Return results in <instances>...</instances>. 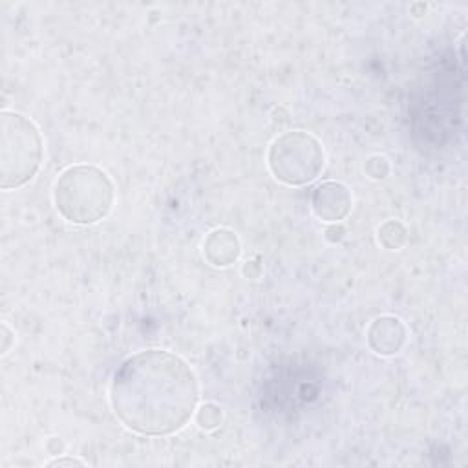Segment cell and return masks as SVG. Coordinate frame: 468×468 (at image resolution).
<instances>
[{"mask_svg": "<svg viewBox=\"0 0 468 468\" xmlns=\"http://www.w3.org/2000/svg\"><path fill=\"white\" fill-rule=\"evenodd\" d=\"M42 163V137L35 122L16 112L0 115V185L18 188Z\"/></svg>", "mask_w": 468, "mask_h": 468, "instance_id": "3957f363", "label": "cell"}, {"mask_svg": "<svg viewBox=\"0 0 468 468\" xmlns=\"http://www.w3.org/2000/svg\"><path fill=\"white\" fill-rule=\"evenodd\" d=\"M366 174L371 179H384L389 174V163L384 155H371L366 161Z\"/></svg>", "mask_w": 468, "mask_h": 468, "instance_id": "30bf717a", "label": "cell"}, {"mask_svg": "<svg viewBox=\"0 0 468 468\" xmlns=\"http://www.w3.org/2000/svg\"><path fill=\"white\" fill-rule=\"evenodd\" d=\"M406 342V327L395 316H380L367 327V344L378 355H395Z\"/></svg>", "mask_w": 468, "mask_h": 468, "instance_id": "8992f818", "label": "cell"}, {"mask_svg": "<svg viewBox=\"0 0 468 468\" xmlns=\"http://www.w3.org/2000/svg\"><path fill=\"white\" fill-rule=\"evenodd\" d=\"M205 258L216 267H227L239 256V241L229 229H214L203 241Z\"/></svg>", "mask_w": 468, "mask_h": 468, "instance_id": "52a82bcc", "label": "cell"}, {"mask_svg": "<svg viewBox=\"0 0 468 468\" xmlns=\"http://www.w3.org/2000/svg\"><path fill=\"white\" fill-rule=\"evenodd\" d=\"M199 389L190 366L163 349L128 356L113 373L110 402L124 426L143 435H168L192 417Z\"/></svg>", "mask_w": 468, "mask_h": 468, "instance_id": "6da1fadb", "label": "cell"}, {"mask_svg": "<svg viewBox=\"0 0 468 468\" xmlns=\"http://www.w3.org/2000/svg\"><path fill=\"white\" fill-rule=\"evenodd\" d=\"M53 199L58 214L69 223L91 225L112 210L113 183L97 166L75 165L57 177Z\"/></svg>", "mask_w": 468, "mask_h": 468, "instance_id": "7a4b0ae2", "label": "cell"}, {"mask_svg": "<svg viewBox=\"0 0 468 468\" xmlns=\"http://www.w3.org/2000/svg\"><path fill=\"white\" fill-rule=\"evenodd\" d=\"M324 148L307 132H285L269 148L267 163L276 179L285 185H305L324 168Z\"/></svg>", "mask_w": 468, "mask_h": 468, "instance_id": "277c9868", "label": "cell"}, {"mask_svg": "<svg viewBox=\"0 0 468 468\" xmlns=\"http://www.w3.org/2000/svg\"><path fill=\"white\" fill-rule=\"evenodd\" d=\"M351 205V192L347 190L346 185L336 181H325L318 185L311 196L313 212L320 219L331 223H338L340 219H344L349 214Z\"/></svg>", "mask_w": 468, "mask_h": 468, "instance_id": "5b68a950", "label": "cell"}, {"mask_svg": "<svg viewBox=\"0 0 468 468\" xmlns=\"http://www.w3.org/2000/svg\"><path fill=\"white\" fill-rule=\"evenodd\" d=\"M406 227L397 221V219H389L386 223H382L378 227V241L386 247V249H399L404 245L406 241Z\"/></svg>", "mask_w": 468, "mask_h": 468, "instance_id": "ba28073f", "label": "cell"}, {"mask_svg": "<svg viewBox=\"0 0 468 468\" xmlns=\"http://www.w3.org/2000/svg\"><path fill=\"white\" fill-rule=\"evenodd\" d=\"M2 333H4V346H2V353L7 351V342H9V331H7V325L4 324L2 325Z\"/></svg>", "mask_w": 468, "mask_h": 468, "instance_id": "7c38bea8", "label": "cell"}, {"mask_svg": "<svg viewBox=\"0 0 468 468\" xmlns=\"http://www.w3.org/2000/svg\"><path fill=\"white\" fill-rule=\"evenodd\" d=\"M64 464H69V466H73V464H77V466H84V463H82V461H79V459H71V457L55 459V461L48 463V466H64Z\"/></svg>", "mask_w": 468, "mask_h": 468, "instance_id": "8fae6325", "label": "cell"}, {"mask_svg": "<svg viewBox=\"0 0 468 468\" xmlns=\"http://www.w3.org/2000/svg\"><path fill=\"white\" fill-rule=\"evenodd\" d=\"M196 420H197V424H199L201 428H205V430H214V428L219 426V422H221V410H219V406H216V404H212V402L203 404V406L197 410V413H196Z\"/></svg>", "mask_w": 468, "mask_h": 468, "instance_id": "9c48e42d", "label": "cell"}]
</instances>
